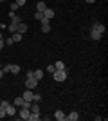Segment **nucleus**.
<instances>
[{
  "label": "nucleus",
  "mask_w": 108,
  "mask_h": 121,
  "mask_svg": "<svg viewBox=\"0 0 108 121\" xmlns=\"http://www.w3.org/2000/svg\"><path fill=\"white\" fill-rule=\"evenodd\" d=\"M52 78H54L56 81H60V83L65 81L67 80V69H56V71L52 72Z\"/></svg>",
  "instance_id": "obj_1"
},
{
  "label": "nucleus",
  "mask_w": 108,
  "mask_h": 121,
  "mask_svg": "<svg viewBox=\"0 0 108 121\" xmlns=\"http://www.w3.org/2000/svg\"><path fill=\"white\" fill-rule=\"evenodd\" d=\"M38 83H40V81L36 80L34 76H32V78H25V89H34V87H38Z\"/></svg>",
  "instance_id": "obj_2"
},
{
  "label": "nucleus",
  "mask_w": 108,
  "mask_h": 121,
  "mask_svg": "<svg viewBox=\"0 0 108 121\" xmlns=\"http://www.w3.org/2000/svg\"><path fill=\"white\" fill-rule=\"evenodd\" d=\"M29 114H31V110H29V108L20 107V110H18V117H20V119H29Z\"/></svg>",
  "instance_id": "obj_3"
},
{
  "label": "nucleus",
  "mask_w": 108,
  "mask_h": 121,
  "mask_svg": "<svg viewBox=\"0 0 108 121\" xmlns=\"http://www.w3.org/2000/svg\"><path fill=\"white\" fill-rule=\"evenodd\" d=\"M5 116H16V107L13 103H9V105L5 107Z\"/></svg>",
  "instance_id": "obj_4"
},
{
  "label": "nucleus",
  "mask_w": 108,
  "mask_h": 121,
  "mask_svg": "<svg viewBox=\"0 0 108 121\" xmlns=\"http://www.w3.org/2000/svg\"><path fill=\"white\" fill-rule=\"evenodd\" d=\"M41 31H43V33H49V31H51V24H49V20H47V18H41Z\"/></svg>",
  "instance_id": "obj_5"
},
{
  "label": "nucleus",
  "mask_w": 108,
  "mask_h": 121,
  "mask_svg": "<svg viewBox=\"0 0 108 121\" xmlns=\"http://www.w3.org/2000/svg\"><path fill=\"white\" fill-rule=\"evenodd\" d=\"M65 117H67V114H65L63 110H60V108L54 112V119H58V121H65Z\"/></svg>",
  "instance_id": "obj_6"
},
{
  "label": "nucleus",
  "mask_w": 108,
  "mask_h": 121,
  "mask_svg": "<svg viewBox=\"0 0 108 121\" xmlns=\"http://www.w3.org/2000/svg\"><path fill=\"white\" fill-rule=\"evenodd\" d=\"M92 29H94V31H97V33H101V35H104V31H106V29H104V25H103V24H99V22H96V24L92 25Z\"/></svg>",
  "instance_id": "obj_7"
},
{
  "label": "nucleus",
  "mask_w": 108,
  "mask_h": 121,
  "mask_svg": "<svg viewBox=\"0 0 108 121\" xmlns=\"http://www.w3.org/2000/svg\"><path fill=\"white\" fill-rule=\"evenodd\" d=\"M77 119H79V114H77L76 110H72L70 114H68V116L65 117V121H77Z\"/></svg>",
  "instance_id": "obj_8"
},
{
  "label": "nucleus",
  "mask_w": 108,
  "mask_h": 121,
  "mask_svg": "<svg viewBox=\"0 0 108 121\" xmlns=\"http://www.w3.org/2000/svg\"><path fill=\"white\" fill-rule=\"evenodd\" d=\"M54 15H56V13H54V9H51V7H47V9L43 11V16H45L47 20H51V18H54Z\"/></svg>",
  "instance_id": "obj_9"
},
{
  "label": "nucleus",
  "mask_w": 108,
  "mask_h": 121,
  "mask_svg": "<svg viewBox=\"0 0 108 121\" xmlns=\"http://www.w3.org/2000/svg\"><path fill=\"white\" fill-rule=\"evenodd\" d=\"M13 105H15L16 108H20V107H24V105H25V99H24L22 96H18V98H16L15 101H13Z\"/></svg>",
  "instance_id": "obj_10"
},
{
  "label": "nucleus",
  "mask_w": 108,
  "mask_h": 121,
  "mask_svg": "<svg viewBox=\"0 0 108 121\" xmlns=\"http://www.w3.org/2000/svg\"><path fill=\"white\" fill-rule=\"evenodd\" d=\"M32 96H34V94H32L31 89H25V92H24V96H22V98H24L25 101H32Z\"/></svg>",
  "instance_id": "obj_11"
},
{
  "label": "nucleus",
  "mask_w": 108,
  "mask_h": 121,
  "mask_svg": "<svg viewBox=\"0 0 108 121\" xmlns=\"http://www.w3.org/2000/svg\"><path fill=\"white\" fill-rule=\"evenodd\" d=\"M25 31H27V25L24 24V22H20V24L16 25V33H20V35H24Z\"/></svg>",
  "instance_id": "obj_12"
},
{
  "label": "nucleus",
  "mask_w": 108,
  "mask_h": 121,
  "mask_svg": "<svg viewBox=\"0 0 108 121\" xmlns=\"http://www.w3.org/2000/svg\"><path fill=\"white\" fill-rule=\"evenodd\" d=\"M101 36H103L101 33H97V31L90 29V38H92V40H96V42H97V40H101Z\"/></svg>",
  "instance_id": "obj_13"
},
{
  "label": "nucleus",
  "mask_w": 108,
  "mask_h": 121,
  "mask_svg": "<svg viewBox=\"0 0 108 121\" xmlns=\"http://www.w3.org/2000/svg\"><path fill=\"white\" fill-rule=\"evenodd\" d=\"M11 38H13V42H15V43H20L22 38H24V35H20V33H13V35H11Z\"/></svg>",
  "instance_id": "obj_14"
},
{
  "label": "nucleus",
  "mask_w": 108,
  "mask_h": 121,
  "mask_svg": "<svg viewBox=\"0 0 108 121\" xmlns=\"http://www.w3.org/2000/svg\"><path fill=\"white\" fill-rule=\"evenodd\" d=\"M38 119H41L40 114H38V112H31V114H29V119H27V121H38Z\"/></svg>",
  "instance_id": "obj_15"
},
{
  "label": "nucleus",
  "mask_w": 108,
  "mask_h": 121,
  "mask_svg": "<svg viewBox=\"0 0 108 121\" xmlns=\"http://www.w3.org/2000/svg\"><path fill=\"white\" fill-rule=\"evenodd\" d=\"M45 9H47V4H45V2H38V5H36V11H40V13H43Z\"/></svg>",
  "instance_id": "obj_16"
},
{
  "label": "nucleus",
  "mask_w": 108,
  "mask_h": 121,
  "mask_svg": "<svg viewBox=\"0 0 108 121\" xmlns=\"http://www.w3.org/2000/svg\"><path fill=\"white\" fill-rule=\"evenodd\" d=\"M34 78L40 81L41 78H43V71H41V69H36V71H34Z\"/></svg>",
  "instance_id": "obj_17"
},
{
  "label": "nucleus",
  "mask_w": 108,
  "mask_h": 121,
  "mask_svg": "<svg viewBox=\"0 0 108 121\" xmlns=\"http://www.w3.org/2000/svg\"><path fill=\"white\" fill-rule=\"evenodd\" d=\"M5 29H7V31H9V33H11V35H13V33H16V24H13V22H11V24L7 25Z\"/></svg>",
  "instance_id": "obj_18"
},
{
  "label": "nucleus",
  "mask_w": 108,
  "mask_h": 121,
  "mask_svg": "<svg viewBox=\"0 0 108 121\" xmlns=\"http://www.w3.org/2000/svg\"><path fill=\"white\" fill-rule=\"evenodd\" d=\"M31 112H38V114H40V103H32L31 105Z\"/></svg>",
  "instance_id": "obj_19"
},
{
  "label": "nucleus",
  "mask_w": 108,
  "mask_h": 121,
  "mask_svg": "<svg viewBox=\"0 0 108 121\" xmlns=\"http://www.w3.org/2000/svg\"><path fill=\"white\" fill-rule=\"evenodd\" d=\"M11 72H13V74H18V72H20V67L15 65V63H11Z\"/></svg>",
  "instance_id": "obj_20"
},
{
  "label": "nucleus",
  "mask_w": 108,
  "mask_h": 121,
  "mask_svg": "<svg viewBox=\"0 0 108 121\" xmlns=\"http://www.w3.org/2000/svg\"><path fill=\"white\" fill-rule=\"evenodd\" d=\"M32 101H34V103H40L41 101V94H34V96H32Z\"/></svg>",
  "instance_id": "obj_21"
},
{
  "label": "nucleus",
  "mask_w": 108,
  "mask_h": 121,
  "mask_svg": "<svg viewBox=\"0 0 108 121\" xmlns=\"http://www.w3.org/2000/svg\"><path fill=\"white\" fill-rule=\"evenodd\" d=\"M34 18H36V20H41V18H45V16H43V13L36 11V13H34Z\"/></svg>",
  "instance_id": "obj_22"
},
{
  "label": "nucleus",
  "mask_w": 108,
  "mask_h": 121,
  "mask_svg": "<svg viewBox=\"0 0 108 121\" xmlns=\"http://www.w3.org/2000/svg\"><path fill=\"white\" fill-rule=\"evenodd\" d=\"M54 67H56V69H65V63H63V61H56Z\"/></svg>",
  "instance_id": "obj_23"
},
{
  "label": "nucleus",
  "mask_w": 108,
  "mask_h": 121,
  "mask_svg": "<svg viewBox=\"0 0 108 121\" xmlns=\"http://www.w3.org/2000/svg\"><path fill=\"white\" fill-rule=\"evenodd\" d=\"M2 71H4V74H5V72H11V63H7V65H4V69H2Z\"/></svg>",
  "instance_id": "obj_24"
},
{
  "label": "nucleus",
  "mask_w": 108,
  "mask_h": 121,
  "mask_svg": "<svg viewBox=\"0 0 108 121\" xmlns=\"http://www.w3.org/2000/svg\"><path fill=\"white\" fill-rule=\"evenodd\" d=\"M15 2L18 4V7H22V5H25V2H27V0H15Z\"/></svg>",
  "instance_id": "obj_25"
},
{
  "label": "nucleus",
  "mask_w": 108,
  "mask_h": 121,
  "mask_svg": "<svg viewBox=\"0 0 108 121\" xmlns=\"http://www.w3.org/2000/svg\"><path fill=\"white\" fill-rule=\"evenodd\" d=\"M7 105H9V101H5V99H2V101H0V107H2V108H5Z\"/></svg>",
  "instance_id": "obj_26"
},
{
  "label": "nucleus",
  "mask_w": 108,
  "mask_h": 121,
  "mask_svg": "<svg viewBox=\"0 0 108 121\" xmlns=\"http://www.w3.org/2000/svg\"><path fill=\"white\" fill-rule=\"evenodd\" d=\"M54 71H56V67H54V65H49V67H47V72H51V74H52Z\"/></svg>",
  "instance_id": "obj_27"
},
{
  "label": "nucleus",
  "mask_w": 108,
  "mask_h": 121,
  "mask_svg": "<svg viewBox=\"0 0 108 121\" xmlns=\"http://www.w3.org/2000/svg\"><path fill=\"white\" fill-rule=\"evenodd\" d=\"M2 117H5V108L0 107V119H2Z\"/></svg>",
  "instance_id": "obj_28"
},
{
  "label": "nucleus",
  "mask_w": 108,
  "mask_h": 121,
  "mask_svg": "<svg viewBox=\"0 0 108 121\" xmlns=\"http://www.w3.org/2000/svg\"><path fill=\"white\" fill-rule=\"evenodd\" d=\"M18 9V4H16V2H13V4H11V11H16Z\"/></svg>",
  "instance_id": "obj_29"
},
{
  "label": "nucleus",
  "mask_w": 108,
  "mask_h": 121,
  "mask_svg": "<svg viewBox=\"0 0 108 121\" xmlns=\"http://www.w3.org/2000/svg\"><path fill=\"white\" fill-rule=\"evenodd\" d=\"M13 43H15V42H13V38H7V40H5V45H13Z\"/></svg>",
  "instance_id": "obj_30"
},
{
  "label": "nucleus",
  "mask_w": 108,
  "mask_h": 121,
  "mask_svg": "<svg viewBox=\"0 0 108 121\" xmlns=\"http://www.w3.org/2000/svg\"><path fill=\"white\" fill-rule=\"evenodd\" d=\"M32 76H34V71H29V72L25 74V78H32Z\"/></svg>",
  "instance_id": "obj_31"
},
{
  "label": "nucleus",
  "mask_w": 108,
  "mask_h": 121,
  "mask_svg": "<svg viewBox=\"0 0 108 121\" xmlns=\"http://www.w3.org/2000/svg\"><path fill=\"white\" fill-rule=\"evenodd\" d=\"M4 45H5V42H4V40H0V51L4 49Z\"/></svg>",
  "instance_id": "obj_32"
},
{
  "label": "nucleus",
  "mask_w": 108,
  "mask_h": 121,
  "mask_svg": "<svg viewBox=\"0 0 108 121\" xmlns=\"http://www.w3.org/2000/svg\"><path fill=\"white\" fill-rule=\"evenodd\" d=\"M85 2H88V4H94V2H96V0H85Z\"/></svg>",
  "instance_id": "obj_33"
},
{
  "label": "nucleus",
  "mask_w": 108,
  "mask_h": 121,
  "mask_svg": "<svg viewBox=\"0 0 108 121\" xmlns=\"http://www.w3.org/2000/svg\"><path fill=\"white\" fill-rule=\"evenodd\" d=\"M2 76H4V71H2V69H0V78H2Z\"/></svg>",
  "instance_id": "obj_34"
},
{
  "label": "nucleus",
  "mask_w": 108,
  "mask_h": 121,
  "mask_svg": "<svg viewBox=\"0 0 108 121\" xmlns=\"http://www.w3.org/2000/svg\"><path fill=\"white\" fill-rule=\"evenodd\" d=\"M0 40H2V31H0Z\"/></svg>",
  "instance_id": "obj_35"
},
{
  "label": "nucleus",
  "mask_w": 108,
  "mask_h": 121,
  "mask_svg": "<svg viewBox=\"0 0 108 121\" xmlns=\"http://www.w3.org/2000/svg\"><path fill=\"white\" fill-rule=\"evenodd\" d=\"M0 69H2V63H0Z\"/></svg>",
  "instance_id": "obj_36"
},
{
  "label": "nucleus",
  "mask_w": 108,
  "mask_h": 121,
  "mask_svg": "<svg viewBox=\"0 0 108 121\" xmlns=\"http://www.w3.org/2000/svg\"><path fill=\"white\" fill-rule=\"evenodd\" d=\"M0 2H4V0H0Z\"/></svg>",
  "instance_id": "obj_37"
}]
</instances>
